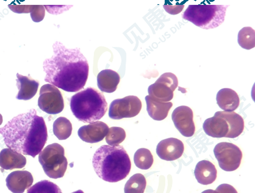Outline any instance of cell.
<instances>
[{"label": "cell", "instance_id": "obj_27", "mask_svg": "<svg viewBox=\"0 0 255 193\" xmlns=\"http://www.w3.org/2000/svg\"><path fill=\"white\" fill-rule=\"evenodd\" d=\"M27 193H62L60 188L57 185L48 181L37 182L29 188Z\"/></svg>", "mask_w": 255, "mask_h": 193}, {"label": "cell", "instance_id": "obj_17", "mask_svg": "<svg viewBox=\"0 0 255 193\" xmlns=\"http://www.w3.org/2000/svg\"><path fill=\"white\" fill-rule=\"evenodd\" d=\"M217 174L218 171L215 166L208 160H202L198 163L194 171L197 182L204 186H208L215 182Z\"/></svg>", "mask_w": 255, "mask_h": 193}, {"label": "cell", "instance_id": "obj_16", "mask_svg": "<svg viewBox=\"0 0 255 193\" xmlns=\"http://www.w3.org/2000/svg\"><path fill=\"white\" fill-rule=\"evenodd\" d=\"M26 165V159L22 154L9 148L0 152V167L4 170L21 169Z\"/></svg>", "mask_w": 255, "mask_h": 193}, {"label": "cell", "instance_id": "obj_26", "mask_svg": "<svg viewBox=\"0 0 255 193\" xmlns=\"http://www.w3.org/2000/svg\"><path fill=\"white\" fill-rule=\"evenodd\" d=\"M239 45L246 50L255 47V31L251 27H244L238 33Z\"/></svg>", "mask_w": 255, "mask_h": 193}, {"label": "cell", "instance_id": "obj_19", "mask_svg": "<svg viewBox=\"0 0 255 193\" xmlns=\"http://www.w3.org/2000/svg\"><path fill=\"white\" fill-rule=\"evenodd\" d=\"M120 80L119 73L111 69L102 70L97 75L98 87L100 91L107 93L115 92Z\"/></svg>", "mask_w": 255, "mask_h": 193}, {"label": "cell", "instance_id": "obj_20", "mask_svg": "<svg viewBox=\"0 0 255 193\" xmlns=\"http://www.w3.org/2000/svg\"><path fill=\"white\" fill-rule=\"evenodd\" d=\"M227 121L229 127V132L226 138H235L242 134L245 127L243 117L235 111H218L216 113Z\"/></svg>", "mask_w": 255, "mask_h": 193}, {"label": "cell", "instance_id": "obj_10", "mask_svg": "<svg viewBox=\"0 0 255 193\" xmlns=\"http://www.w3.org/2000/svg\"><path fill=\"white\" fill-rule=\"evenodd\" d=\"M142 107V102L136 96H129L116 99L111 103L109 116L115 120L134 118L139 115Z\"/></svg>", "mask_w": 255, "mask_h": 193}, {"label": "cell", "instance_id": "obj_22", "mask_svg": "<svg viewBox=\"0 0 255 193\" xmlns=\"http://www.w3.org/2000/svg\"><path fill=\"white\" fill-rule=\"evenodd\" d=\"M146 110L153 120L161 121L167 118L169 111L173 107L172 102H161L154 100L149 96L145 97Z\"/></svg>", "mask_w": 255, "mask_h": 193}, {"label": "cell", "instance_id": "obj_7", "mask_svg": "<svg viewBox=\"0 0 255 193\" xmlns=\"http://www.w3.org/2000/svg\"><path fill=\"white\" fill-rule=\"evenodd\" d=\"M214 153L222 170L227 172H232L240 167L243 152L234 144L220 143L214 148Z\"/></svg>", "mask_w": 255, "mask_h": 193}, {"label": "cell", "instance_id": "obj_5", "mask_svg": "<svg viewBox=\"0 0 255 193\" xmlns=\"http://www.w3.org/2000/svg\"><path fill=\"white\" fill-rule=\"evenodd\" d=\"M228 7V5H189L183 18L201 28L214 29L225 21Z\"/></svg>", "mask_w": 255, "mask_h": 193}, {"label": "cell", "instance_id": "obj_9", "mask_svg": "<svg viewBox=\"0 0 255 193\" xmlns=\"http://www.w3.org/2000/svg\"><path fill=\"white\" fill-rule=\"evenodd\" d=\"M38 106L40 110L49 115H57L64 108L63 97L56 86L47 84L41 87Z\"/></svg>", "mask_w": 255, "mask_h": 193}, {"label": "cell", "instance_id": "obj_12", "mask_svg": "<svg viewBox=\"0 0 255 193\" xmlns=\"http://www.w3.org/2000/svg\"><path fill=\"white\" fill-rule=\"evenodd\" d=\"M184 144L174 138H167L160 141L156 147V154L160 159L165 161H175L183 156Z\"/></svg>", "mask_w": 255, "mask_h": 193}, {"label": "cell", "instance_id": "obj_6", "mask_svg": "<svg viewBox=\"0 0 255 193\" xmlns=\"http://www.w3.org/2000/svg\"><path fill=\"white\" fill-rule=\"evenodd\" d=\"M39 161L46 175L50 178H63L66 172L67 160L63 147L59 144H51L46 147L39 154Z\"/></svg>", "mask_w": 255, "mask_h": 193}, {"label": "cell", "instance_id": "obj_1", "mask_svg": "<svg viewBox=\"0 0 255 193\" xmlns=\"http://www.w3.org/2000/svg\"><path fill=\"white\" fill-rule=\"evenodd\" d=\"M53 55L43 61L45 81L66 92H76L85 86L89 64L79 48H67L60 42L53 45Z\"/></svg>", "mask_w": 255, "mask_h": 193}, {"label": "cell", "instance_id": "obj_31", "mask_svg": "<svg viewBox=\"0 0 255 193\" xmlns=\"http://www.w3.org/2000/svg\"><path fill=\"white\" fill-rule=\"evenodd\" d=\"M216 191L219 193H238L234 187L227 184L220 185Z\"/></svg>", "mask_w": 255, "mask_h": 193}, {"label": "cell", "instance_id": "obj_24", "mask_svg": "<svg viewBox=\"0 0 255 193\" xmlns=\"http://www.w3.org/2000/svg\"><path fill=\"white\" fill-rule=\"evenodd\" d=\"M146 186L144 176L135 174L130 178L125 186V193H143Z\"/></svg>", "mask_w": 255, "mask_h": 193}, {"label": "cell", "instance_id": "obj_29", "mask_svg": "<svg viewBox=\"0 0 255 193\" xmlns=\"http://www.w3.org/2000/svg\"><path fill=\"white\" fill-rule=\"evenodd\" d=\"M32 20L34 22H40L45 17V11L44 6L41 5H31L30 10Z\"/></svg>", "mask_w": 255, "mask_h": 193}, {"label": "cell", "instance_id": "obj_15", "mask_svg": "<svg viewBox=\"0 0 255 193\" xmlns=\"http://www.w3.org/2000/svg\"><path fill=\"white\" fill-rule=\"evenodd\" d=\"M203 129L206 134L215 138H226L229 132V127L227 121L216 113L212 118L205 120Z\"/></svg>", "mask_w": 255, "mask_h": 193}, {"label": "cell", "instance_id": "obj_2", "mask_svg": "<svg viewBox=\"0 0 255 193\" xmlns=\"http://www.w3.org/2000/svg\"><path fill=\"white\" fill-rule=\"evenodd\" d=\"M0 134L8 148L33 158L42 151L48 138L44 119L34 109L8 122L0 129Z\"/></svg>", "mask_w": 255, "mask_h": 193}, {"label": "cell", "instance_id": "obj_3", "mask_svg": "<svg viewBox=\"0 0 255 193\" xmlns=\"http://www.w3.org/2000/svg\"><path fill=\"white\" fill-rule=\"evenodd\" d=\"M92 165L98 176L115 183L126 179L131 168V160L122 146L100 147L95 152Z\"/></svg>", "mask_w": 255, "mask_h": 193}, {"label": "cell", "instance_id": "obj_14", "mask_svg": "<svg viewBox=\"0 0 255 193\" xmlns=\"http://www.w3.org/2000/svg\"><path fill=\"white\" fill-rule=\"evenodd\" d=\"M33 177L27 171H17L6 178V186L13 193H23L33 184Z\"/></svg>", "mask_w": 255, "mask_h": 193}, {"label": "cell", "instance_id": "obj_4", "mask_svg": "<svg viewBox=\"0 0 255 193\" xmlns=\"http://www.w3.org/2000/svg\"><path fill=\"white\" fill-rule=\"evenodd\" d=\"M70 108L76 118L85 123L99 121L107 113L108 103L101 92L88 88L70 99Z\"/></svg>", "mask_w": 255, "mask_h": 193}, {"label": "cell", "instance_id": "obj_8", "mask_svg": "<svg viewBox=\"0 0 255 193\" xmlns=\"http://www.w3.org/2000/svg\"><path fill=\"white\" fill-rule=\"evenodd\" d=\"M178 86L177 77L172 73H165L153 85L149 86V96L156 101L169 102L173 99V92Z\"/></svg>", "mask_w": 255, "mask_h": 193}, {"label": "cell", "instance_id": "obj_30", "mask_svg": "<svg viewBox=\"0 0 255 193\" xmlns=\"http://www.w3.org/2000/svg\"><path fill=\"white\" fill-rule=\"evenodd\" d=\"M184 5H176V6H172V5L164 4V7L166 11L172 15L178 14L182 11Z\"/></svg>", "mask_w": 255, "mask_h": 193}, {"label": "cell", "instance_id": "obj_13", "mask_svg": "<svg viewBox=\"0 0 255 193\" xmlns=\"http://www.w3.org/2000/svg\"><path fill=\"white\" fill-rule=\"evenodd\" d=\"M109 127L101 121H96L83 126L78 130L80 139L88 143H99L107 135Z\"/></svg>", "mask_w": 255, "mask_h": 193}, {"label": "cell", "instance_id": "obj_34", "mask_svg": "<svg viewBox=\"0 0 255 193\" xmlns=\"http://www.w3.org/2000/svg\"><path fill=\"white\" fill-rule=\"evenodd\" d=\"M72 193H85L83 191H81V190H78V191L73 192Z\"/></svg>", "mask_w": 255, "mask_h": 193}, {"label": "cell", "instance_id": "obj_23", "mask_svg": "<svg viewBox=\"0 0 255 193\" xmlns=\"http://www.w3.org/2000/svg\"><path fill=\"white\" fill-rule=\"evenodd\" d=\"M72 125L71 122L64 117H60L54 122L53 133L59 140L68 139L72 135Z\"/></svg>", "mask_w": 255, "mask_h": 193}, {"label": "cell", "instance_id": "obj_28", "mask_svg": "<svg viewBox=\"0 0 255 193\" xmlns=\"http://www.w3.org/2000/svg\"><path fill=\"white\" fill-rule=\"evenodd\" d=\"M126 132L121 127H113L108 130L106 136V141L111 146H116L126 140Z\"/></svg>", "mask_w": 255, "mask_h": 193}, {"label": "cell", "instance_id": "obj_33", "mask_svg": "<svg viewBox=\"0 0 255 193\" xmlns=\"http://www.w3.org/2000/svg\"><path fill=\"white\" fill-rule=\"evenodd\" d=\"M2 123V116L1 115V114H0V126H1Z\"/></svg>", "mask_w": 255, "mask_h": 193}, {"label": "cell", "instance_id": "obj_25", "mask_svg": "<svg viewBox=\"0 0 255 193\" xmlns=\"http://www.w3.org/2000/svg\"><path fill=\"white\" fill-rule=\"evenodd\" d=\"M153 157L151 152L147 149H138L134 156L135 165L142 170L150 169L153 164Z\"/></svg>", "mask_w": 255, "mask_h": 193}, {"label": "cell", "instance_id": "obj_32", "mask_svg": "<svg viewBox=\"0 0 255 193\" xmlns=\"http://www.w3.org/2000/svg\"><path fill=\"white\" fill-rule=\"evenodd\" d=\"M202 193H219L217 191H214V190H205V191H204V192H203Z\"/></svg>", "mask_w": 255, "mask_h": 193}, {"label": "cell", "instance_id": "obj_21", "mask_svg": "<svg viewBox=\"0 0 255 193\" xmlns=\"http://www.w3.org/2000/svg\"><path fill=\"white\" fill-rule=\"evenodd\" d=\"M217 103L224 111L232 112L237 110L240 104V99L237 92L230 88L221 89L217 94Z\"/></svg>", "mask_w": 255, "mask_h": 193}, {"label": "cell", "instance_id": "obj_18", "mask_svg": "<svg viewBox=\"0 0 255 193\" xmlns=\"http://www.w3.org/2000/svg\"><path fill=\"white\" fill-rule=\"evenodd\" d=\"M17 86L18 89L17 99L29 100L37 94L39 82L30 77L17 74Z\"/></svg>", "mask_w": 255, "mask_h": 193}, {"label": "cell", "instance_id": "obj_11", "mask_svg": "<svg viewBox=\"0 0 255 193\" xmlns=\"http://www.w3.org/2000/svg\"><path fill=\"white\" fill-rule=\"evenodd\" d=\"M172 119L176 129L183 137L189 138L194 135V113L191 108L180 106L175 108L172 114Z\"/></svg>", "mask_w": 255, "mask_h": 193}]
</instances>
